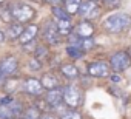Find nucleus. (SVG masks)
I'll use <instances>...</instances> for the list:
<instances>
[{
    "label": "nucleus",
    "mask_w": 131,
    "mask_h": 119,
    "mask_svg": "<svg viewBox=\"0 0 131 119\" xmlns=\"http://www.w3.org/2000/svg\"><path fill=\"white\" fill-rule=\"evenodd\" d=\"M62 119H82V114L77 111V110H67V111H63Z\"/></svg>",
    "instance_id": "obj_23"
},
{
    "label": "nucleus",
    "mask_w": 131,
    "mask_h": 119,
    "mask_svg": "<svg viewBox=\"0 0 131 119\" xmlns=\"http://www.w3.org/2000/svg\"><path fill=\"white\" fill-rule=\"evenodd\" d=\"M73 33H74L76 36H79L80 39L93 37V34H94V26H93L91 22H88V20H82V22H79V23L76 25V28L73 29Z\"/></svg>",
    "instance_id": "obj_12"
},
{
    "label": "nucleus",
    "mask_w": 131,
    "mask_h": 119,
    "mask_svg": "<svg viewBox=\"0 0 131 119\" xmlns=\"http://www.w3.org/2000/svg\"><path fill=\"white\" fill-rule=\"evenodd\" d=\"M9 8V13H11V17H13V22H17V23H22V25H28L31 23L36 16H37V11L34 6H31L29 3H25V2H11L8 5Z\"/></svg>",
    "instance_id": "obj_1"
},
{
    "label": "nucleus",
    "mask_w": 131,
    "mask_h": 119,
    "mask_svg": "<svg viewBox=\"0 0 131 119\" xmlns=\"http://www.w3.org/2000/svg\"><path fill=\"white\" fill-rule=\"evenodd\" d=\"M39 31H40V28H39V25H36V23H28V25H25L23 33H22L20 37L17 39L19 45H25V43H29V42L36 40Z\"/></svg>",
    "instance_id": "obj_11"
},
{
    "label": "nucleus",
    "mask_w": 131,
    "mask_h": 119,
    "mask_svg": "<svg viewBox=\"0 0 131 119\" xmlns=\"http://www.w3.org/2000/svg\"><path fill=\"white\" fill-rule=\"evenodd\" d=\"M28 67H29V70H32V71H39V70H42V64L37 61V59H34V57L29 59Z\"/></svg>",
    "instance_id": "obj_27"
},
{
    "label": "nucleus",
    "mask_w": 131,
    "mask_h": 119,
    "mask_svg": "<svg viewBox=\"0 0 131 119\" xmlns=\"http://www.w3.org/2000/svg\"><path fill=\"white\" fill-rule=\"evenodd\" d=\"M9 119H22V117H19V116H16V117H9Z\"/></svg>",
    "instance_id": "obj_34"
},
{
    "label": "nucleus",
    "mask_w": 131,
    "mask_h": 119,
    "mask_svg": "<svg viewBox=\"0 0 131 119\" xmlns=\"http://www.w3.org/2000/svg\"><path fill=\"white\" fill-rule=\"evenodd\" d=\"M45 104L48 105V108H57L62 102H63V94H62V88H54V90H48L45 93V96H42Z\"/></svg>",
    "instance_id": "obj_10"
},
{
    "label": "nucleus",
    "mask_w": 131,
    "mask_h": 119,
    "mask_svg": "<svg viewBox=\"0 0 131 119\" xmlns=\"http://www.w3.org/2000/svg\"><path fill=\"white\" fill-rule=\"evenodd\" d=\"M56 26H57V33L60 37H68L74 29L71 20H56Z\"/></svg>",
    "instance_id": "obj_15"
},
{
    "label": "nucleus",
    "mask_w": 131,
    "mask_h": 119,
    "mask_svg": "<svg viewBox=\"0 0 131 119\" xmlns=\"http://www.w3.org/2000/svg\"><path fill=\"white\" fill-rule=\"evenodd\" d=\"M96 46V42L93 40V37H86V39H80L79 42V48L85 53V51H90Z\"/></svg>",
    "instance_id": "obj_22"
},
{
    "label": "nucleus",
    "mask_w": 131,
    "mask_h": 119,
    "mask_svg": "<svg viewBox=\"0 0 131 119\" xmlns=\"http://www.w3.org/2000/svg\"><path fill=\"white\" fill-rule=\"evenodd\" d=\"M91 2H96V3H97V2H100V0H91Z\"/></svg>",
    "instance_id": "obj_35"
},
{
    "label": "nucleus",
    "mask_w": 131,
    "mask_h": 119,
    "mask_svg": "<svg viewBox=\"0 0 131 119\" xmlns=\"http://www.w3.org/2000/svg\"><path fill=\"white\" fill-rule=\"evenodd\" d=\"M22 90H23V93H26L28 96H31V97H42L43 96V87H42V84H40V79H37V77H34V76H28L25 81H23V84H22Z\"/></svg>",
    "instance_id": "obj_6"
},
{
    "label": "nucleus",
    "mask_w": 131,
    "mask_h": 119,
    "mask_svg": "<svg viewBox=\"0 0 131 119\" xmlns=\"http://www.w3.org/2000/svg\"><path fill=\"white\" fill-rule=\"evenodd\" d=\"M32 2H39V0H32Z\"/></svg>",
    "instance_id": "obj_36"
},
{
    "label": "nucleus",
    "mask_w": 131,
    "mask_h": 119,
    "mask_svg": "<svg viewBox=\"0 0 131 119\" xmlns=\"http://www.w3.org/2000/svg\"><path fill=\"white\" fill-rule=\"evenodd\" d=\"M67 54L70 59H73V61H77V59H82L83 57V51L79 48V46H73V45H68L67 46Z\"/></svg>",
    "instance_id": "obj_21"
},
{
    "label": "nucleus",
    "mask_w": 131,
    "mask_h": 119,
    "mask_svg": "<svg viewBox=\"0 0 131 119\" xmlns=\"http://www.w3.org/2000/svg\"><path fill=\"white\" fill-rule=\"evenodd\" d=\"M36 46H37V42L36 40H32V42H29V43H25V45H22V48L25 49V51H28V53H34V49H36Z\"/></svg>",
    "instance_id": "obj_28"
},
{
    "label": "nucleus",
    "mask_w": 131,
    "mask_h": 119,
    "mask_svg": "<svg viewBox=\"0 0 131 119\" xmlns=\"http://www.w3.org/2000/svg\"><path fill=\"white\" fill-rule=\"evenodd\" d=\"M110 81H111L113 84H119V82H120V77H119V74H116V73H114V74L110 77Z\"/></svg>",
    "instance_id": "obj_31"
},
{
    "label": "nucleus",
    "mask_w": 131,
    "mask_h": 119,
    "mask_svg": "<svg viewBox=\"0 0 131 119\" xmlns=\"http://www.w3.org/2000/svg\"><path fill=\"white\" fill-rule=\"evenodd\" d=\"M23 28H25V25H22V23H17V22H11V23H8V26H6V29L3 31L5 33V37L8 39V40H17L19 37H20V34L23 33Z\"/></svg>",
    "instance_id": "obj_13"
},
{
    "label": "nucleus",
    "mask_w": 131,
    "mask_h": 119,
    "mask_svg": "<svg viewBox=\"0 0 131 119\" xmlns=\"http://www.w3.org/2000/svg\"><path fill=\"white\" fill-rule=\"evenodd\" d=\"M0 71H2L3 77H11L19 71V59L13 54L5 56L0 61Z\"/></svg>",
    "instance_id": "obj_8"
},
{
    "label": "nucleus",
    "mask_w": 131,
    "mask_h": 119,
    "mask_svg": "<svg viewBox=\"0 0 131 119\" xmlns=\"http://www.w3.org/2000/svg\"><path fill=\"white\" fill-rule=\"evenodd\" d=\"M60 2H63V0H43V3H46V5H59Z\"/></svg>",
    "instance_id": "obj_30"
},
{
    "label": "nucleus",
    "mask_w": 131,
    "mask_h": 119,
    "mask_svg": "<svg viewBox=\"0 0 131 119\" xmlns=\"http://www.w3.org/2000/svg\"><path fill=\"white\" fill-rule=\"evenodd\" d=\"M51 13H52L56 20H71V16L63 9V6L54 5V6H51Z\"/></svg>",
    "instance_id": "obj_20"
},
{
    "label": "nucleus",
    "mask_w": 131,
    "mask_h": 119,
    "mask_svg": "<svg viewBox=\"0 0 131 119\" xmlns=\"http://www.w3.org/2000/svg\"><path fill=\"white\" fill-rule=\"evenodd\" d=\"M86 73L93 77H108L110 73H111V68H110V64L105 62V61H94V62H90L88 67H86Z\"/></svg>",
    "instance_id": "obj_9"
},
{
    "label": "nucleus",
    "mask_w": 131,
    "mask_h": 119,
    "mask_svg": "<svg viewBox=\"0 0 131 119\" xmlns=\"http://www.w3.org/2000/svg\"><path fill=\"white\" fill-rule=\"evenodd\" d=\"M108 64H110V68L113 73H116V74L123 73L131 67V56L126 51H117L111 56Z\"/></svg>",
    "instance_id": "obj_4"
},
{
    "label": "nucleus",
    "mask_w": 131,
    "mask_h": 119,
    "mask_svg": "<svg viewBox=\"0 0 131 119\" xmlns=\"http://www.w3.org/2000/svg\"><path fill=\"white\" fill-rule=\"evenodd\" d=\"M0 19H2L5 23H11L13 22V17H11V13H9V8L8 6L2 8V11H0Z\"/></svg>",
    "instance_id": "obj_25"
},
{
    "label": "nucleus",
    "mask_w": 131,
    "mask_h": 119,
    "mask_svg": "<svg viewBox=\"0 0 131 119\" xmlns=\"http://www.w3.org/2000/svg\"><path fill=\"white\" fill-rule=\"evenodd\" d=\"M80 3H82V0H63V9L70 16H74L77 14Z\"/></svg>",
    "instance_id": "obj_18"
},
{
    "label": "nucleus",
    "mask_w": 131,
    "mask_h": 119,
    "mask_svg": "<svg viewBox=\"0 0 131 119\" xmlns=\"http://www.w3.org/2000/svg\"><path fill=\"white\" fill-rule=\"evenodd\" d=\"M129 25H131V16L126 14V13H114V14H110L103 20V23H102L103 29L106 33H110V34H119V33L125 31Z\"/></svg>",
    "instance_id": "obj_2"
},
{
    "label": "nucleus",
    "mask_w": 131,
    "mask_h": 119,
    "mask_svg": "<svg viewBox=\"0 0 131 119\" xmlns=\"http://www.w3.org/2000/svg\"><path fill=\"white\" fill-rule=\"evenodd\" d=\"M59 70L67 79H76L79 76V68L74 64H62Z\"/></svg>",
    "instance_id": "obj_17"
},
{
    "label": "nucleus",
    "mask_w": 131,
    "mask_h": 119,
    "mask_svg": "<svg viewBox=\"0 0 131 119\" xmlns=\"http://www.w3.org/2000/svg\"><path fill=\"white\" fill-rule=\"evenodd\" d=\"M42 114V111L36 107V105H29V107H25L23 113H22V119H39Z\"/></svg>",
    "instance_id": "obj_19"
},
{
    "label": "nucleus",
    "mask_w": 131,
    "mask_h": 119,
    "mask_svg": "<svg viewBox=\"0 0 131 119\" xmlns=\"http://www.w3.org/2000/svg\"><path fill=\"white\" fill-rule=\"evenodd\" d=\"M77 14H79L80 17H83L85 20L91 22L93 19H96V17L100 14V9H99V5H97L96 2H91V0H82Z\"/></svg>",
    "instance_id": "obj_7"
},
{
    "label": "nucleus",
    "mask_w": 131,
    "mask_h": 119,
    "mask_svg": "<svg viewBox=\"0 0 131 119\" xmlns=\"http://www.w3.org/2000/svg\"><path fill=\"white\" fill-rule=\"evenodd\" d=\"M40 84L43 87V90H54V88H59L60 82H59V77L54 74V73H43L42 77H40Z\"/></svg>",
    "instance_id": "obj_14"
},
{
    "label": "nucleus",
    "mask_w": 131,
    "mask_h": 119,
    "mask_svg": "<svg viewBox=\"0 0 131 119\" xmlns=\"http://www.w3.org/2000/svg\"><path fill=\"white\" fill-rule=\"evenodd\" d=\"M128 37H129V39H131V25H129V26H128Z\"/></svg>",
    "instance_id": "obj_33"
},
{
    "label": "nucleus",
    "mask_w": 131,
    "mask_h": 119,
    "mask_svg": "<svg viewBox=\"0 0 131 119\" xmlns=\"http://www.w3.org/2000/svg\"><path fill=\"white\" fill-rule=\"evenodd\" d=\"M62 94H63V104L67 105L70 110H76L82 105L83 101V91L79 85L76 84H70L65 88H62Z\"/></svg>",
    "instance_id": "obj_3"
},
{
    "label": "nucleus",
    "mask_w": 131,
    "mask_h": 119,
    "mask_svg": "<svg viewBox=\"0 0 131 119\" xmlns=\"http://www.w3.org/2000/svg\"><path fill=\"white\" fill-rule=\"evenodd\" d=\"M6 40V37H5V33L2 31V29H0V43H3Z\"/></svg>",
    "instance_id": "obj_32"
},
{
    "label": "nucleus",
    "mask_w": 131,
    "mask_h": 119,
    "mask_svg": "<svg viewBox=\"0 0 131 119\" xmlns=\"http://www.w3.org/2000/svg\"><path fill=\"white\" fill-rule=\"evenodd\" d=\"M39 119H56V116H54V114H51V113H42Z\"/></svg>",
    "instance_id": "obj_29"
},
{
    "label": "nucleus",
    "mask_w": 131,
    "mask_h": 119,
    "mask_svg": "<svg viewBox=\"0 0 131 119\" xmlns=\"http://www.w3.org/2000/svg\"><path fill=\"white\" fill-rule=\"evenodd\" d=\"M9 117H14V114H13V111L9 110V107L0 105V119H9Z\"/></svg>",
    "instance_id": "obj_26"
},
{
    "label": "nucleus",
    "mask_w": 131,
    "mask_h": 119,
    "mask_svg": "<svg viewBox=\"0 0 131 119\" xmlns=\"http://www.w3.org/2000/svg\"><path fill=\"white\" fill-rule=\"evenodd\" d=\"M49 46L48 45H45V43H37V46H36V49H34V53H32V57L34 59H37V61L42 64L43 61H46V59H49Z\"/></svg>",
    "instance_id": "obj_16"
},
{
    "label": "nucleus",
    "mask_w": 131,
    "mask_h": 119,
    "mask_svg": "<svg viewBox=\"0 0 131 119\" xmlns=\"http://www.w3.org/2000/svg\"><path fill=\"white\" fill-rule=\"evenodd\" d=\"M100 2H102L103 6L108 8V9H117V8L122 5V0H100Z\"/></svg>",
    "instance_id": "obj_24"
},
{
    "label": "nucleus",
    "mask_w": 131,
    "mask_h": 119,
    "mask_svg": "<svg viewBox=\"0 0 131 119\" xmlns=\"http://www.w3.org/2000/svg\"><path fill=\"white\" fill-rule=\"evenodd\" d=\"M42 37L45 45L48 46H54L60 43V36L57 33V26H56V20H46L42 26Z\"/></svg>",
    "instance_id": "obj_5"
}]
</instances>
